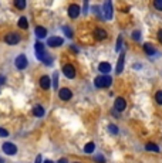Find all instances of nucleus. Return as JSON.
<instances>
[{
	"mask_svg": "<svg viewBox=\"0 0 162 163\" xmlns=\"http://www.w3.org/2000/svg\"><path fill=\"white\" fill-rule=\"evenodd\" d=\"M111 77L110 75H101V77H97L95 80H94V85L97 87V88H107V87L111 85Z\"/></svg>",
	"mask_w": 162,
	"mask_h": 163,
	"instance_id": "f257e3e1",
	"label": "nucleus"
},
{
	"mask_svg": "<svg viewBox=\"0 0 162 163\" xmlns=\"http://www.w3.org/2000/svg\"><path fill=\"white\" fill-rule=\"evenodd\" d=\"M4 41H6L7 44H10V45H16V44L20 43V36L16 34V33H9L7 36L4 37Z\"/></svg>",
	"mask_w": 162,
	"mask_h": 163,
	"instance_id": "f03ea898",
	"label": "nucleus"
},
{
	"mask_svg": "<svg viewBox=\"0 0 162 163\" xmlns=\"http://www.w3.org/2000/svg\"><path fill=\"white\" fill-rule=\"evenodd\" d=\"M14 64H16V68L19 69H24L27 65H29V61H27V57H26L24 54H21V55H19V57L16 58V61H14Z\"/></svg>",
	"mask_w": 162,
	"mask_h": 163,
	"instance_id": "7ed1b4c3",
	"label": "nucleus"
},
{
	"mask_svg": "<svg viewBox=\"0 0 162 163\" xmlns=\"http://www.w3.org/2000/svg\"><path fill=\"white\" fill-rule=\"evenodd\" d=\"M103 10H104V16H105V19L111 20V19H112V3H111V0H105Z\"/></svg>",
	"mask_w": 162,
	"mask_h": 163,
	"instance_id": "20e7f679",
	"label": "nucleus"
},
{
	"mask_svg": "<svg viewBox=\"0 0 162 163\" xmlns=\"http://www.w3.org/2000/svg\"><path fill=\"white\" fill-rule=\"evenodd\" d=\"M2 149H3V152L6 153V155H14V153L17 152L16 145H13L12 142H6V143H3Z\"/></svg>",
	"mask_w": 162,
	"mask_h": 163,
	"instance_id": "39448f33",
	"label": "nucleus"
},
{
	"mask_svg": "<svg viewBox=\"0 0 162 163\" xmlns=\"http://www.w3.org/2000/svg\"><path fill=\"white\" fill-rule=\"evenodd\" d=\"M63 73H64V75H66L67 78H70V80H73V78L75 77V69L71 64L64 65V67H63Z\"/></svg>",
	"mask_w": 162,
	"mask_h": 163,
	"instance_id": "423d86ee",
	"label": "nucleus"
},
{
	"mask_svg": "<svg viewBox=\"0 0 162 163\" xmlns=\"http://www.w3.org/2000/svg\"><path fill=\"white\" fill-rule=\"evenodd\" d=\"M37 58L40 60V61L44 62L46 65H51V62H53V58H51L46 51H40V53H37Z\"/></svg>",
	"mask_w": 162,
	"mask_h": 163,
	"instance_id": "0eeeda50",
	"label": "nucleus"
},
{
	"mask_svg": "<svg viewBox=\"0 0 162 163\" xmlns=\"http://www.w3.org/2000/svg\"><path fill=\"white\" fill-rule=\"evenodd\" d=\"M58 97H60V99H63V101H68V99H71V97H73V92H71L68 88H61V90L58 91Z\"/></svg>",
	"mask_w": 162,
	"mask_h": 163,
	"instance_id": "6e6552de",
	"label": "nucleus"
},
{
	"mask_svg": "<svg viewBox=\"0 0 162 163\" xmlns=\"http://www.w3.org/2000/svg\"><path fill=\"white\" fill-rule=\"evenodd\" d=\"M64 41H63L61 37H50L49 41H47V44L50 45V47H60Z\"/></svg>",
	"mask_w": 162,
	"mask_h": 163,
	"instance_id": "1a4fd4ad",
	"label": "nucleus"
},
{
	"mask_svg": "<svg viewBox=\"0 0 162 163\" xmlns=\"http://www.w3.org/2000/svg\"><path fill=\"white\" fill-rule=\"evenodd\" d=\"M124 61H125V54L120 53V58H118V61H117V69H115L117 74L122 73V69H124Z\"/></svg>",
	"mask_w": 162,
	"mask_h": 163,
	"instance_id": "9d476101",
	"label": "nucleus"
},
{
	"mask_svg": "<svg viewBox=\"0 0 162 163\" xmlns=\"http://www.w3.org/2000/svg\"><path fill=\"white\" fill-rule=\"evenodd\" d=\"M125 106H127V104H125V99L124 98H117L115 102H114V108H115V111H124Z\"/></svg>",
	"mask_w": 162,
	"mask_h": 163,
	"instance_id": "9b49d317",
	"label": "nucleus"
},
{
	"mask_svg": "<svg viewBox=\"0 0 162 163\" xmlns=\"http://www.w3.org/2000/svg\"><path fill=\"white\" fill-rule=\"evenodd\" d=\"M78 14H80V7L77 4H71L68 7V16L71 19H75V17H78Z\"/></svg>",
	"mask_w": 162,
	"mask_h": 163,
	"instance_id": "f8f14e48",
	"label": "nucleus"
},
{
	"mask_svg": "<svg viewBox=\"0 0 162 163\" xmlns=\"http://www.w3.org/2000/svg\"><path fill=\"white\" fill-rule=\"evenodd\" d=\"M51 85V80L50 77H47V75H43L41 78H40V87H41L43 90H49Z\"/></svg>",
	"mask_w": 162,
	"mask_h": 163,
	"instance_id": "ddd939ff",
	"label": "nucleus"
},
{
	"mask_svg": "<svg viewBox=\"0 0 162 163\" xmlns=\"http://www.w3.org/2000/svg\"><path fill=\"white\" fill-rule=\"evenodd\" d=\"M94 36H95L97 40H105V38H107V31H105L104 29H95Z\"/></svg>",
	"mask_w": 162,
	"mask_h": 163,
	"instance_id": "4468645a",
	"label": "nucleus"
},
{
	"mask_svg": "<svg viewBox=\"0 0 162 163\" xmlns=\"http://www.w3.org/2000/svg\"><path fill=\"white\" fill-rule=\"evenodd\" d=\"M98 69H100V73H103V74H110V71H111V64H110V62H101V64L98 65Z\"/></svg>",
	"mask_w": 162,
	"mask_h": 163,
	"instance_id": "2eb2a0df",
	"label": "nucleus"
},
{
	"mask_svg": "<svg viewBox=\"0 0 162 163\" xmlns=\"http://www.w3.org/2000/svg\"><path fill=\"white\" fill-rule=\"evenodd\" d=\"M33 114H34V116L40 118V116H43V115H44V108H43L41 105H36L33 108Z\"/></svg>",
	"mask_w": 162,
	"mask_h": 163,
	"instance_id": "dca6fc26",
	"label": "nucleus"
},
{
	"mask_svg": "<svg viewBox=\"0 0 162 163\" xmlns=\"http://www.w3.org/2000/svg\"><path fill=\"white\" fill-rule=\"evenodd\" d=\"M36 36L38 37V38H44V37L47 36V30L44 29V27H36Z\"/></svg>",
	"mask_w": 162,
	"mask_h": 163,
	"instance_id": "f3484780",
	"label": "nucleus"
},
{
	"mask_svg": "<svg viewBox=\"0 0 162 163\" xmlns=\"http://www.w3.org/2000/svg\"><path fill=\"white\" fill-rule=\"evenodd\" d=\"M144 50H145V53L148 54V55H154V54H155L154 47H152L149 43H145V44H144Z\"/></svg>",
	"mask_w": 162,
	"mask_h": 163,
	"instance_id": "a211bd4d",
	"label": "nucleus"
},
{
	"mask_svg": "<svg viewBox=\"0 0 162 163\" xmlns=\"http://www.w3.org/2000/svg\"><path fill=\"white\" fill-rule=\"evenodd\" d=\"M94 149H95V145H94L92 142H88L87 145L84 146V152H85V153H92Z\"/></svg>",
	"mask_w": 162,
	"mask_h": 163,
	"instance_id": "6ab92c4d",
	"label": "nucleus"
},
{
	"mask_svg": "<svg viewBox=\"0 0 162 163\" xmlns=\"http://www.w3.org/2000/svg\"><path fill=\"white\" fill-rule=\"evenodd\" d=\"M145 149L149 152H159V147L155 145V143H146L145 145Z\"/></svg>",
	"mask_w": 162,
	"mask_h": 163,
	"instance_id": "aec40b11",
	"label": "nucleus"
},
{
	"mask_svg": "<svg viewBox=\"0 0 162 163\" xmlns=\"http://www.w3.org/2000/svg\"><path fill=\"white\" fill-rule=\"evenodd\" d=\"M19 27L20 29H27L29 27V21L26 17H20V20H19Z\"/></svg>",
	"mask_w": 162,
	"mask_h": 163,
	"instance_id": "412c9836",
	"label": "nucleus"
},
{
	"mask_svg": "<svg viewBox=\"0 0 162 163\" xmlns=\"http://www.w3.org/2000/svg\"><path fill=\"white\" fill-rule=\"evenodd\" d=\"M14 6H16L19 10H23L26 7V0H14Z\"/></svg>",
	"mask_w": 162,
	"mask_h": 163,
	"instance_id": "4be33fe9",
	"label": "nucleus"
},
{
	"mask_svg": "<svg viewBox=\"0 0 162 163\" xmlns=\"http://www.w3.org/2000/svg\"><path fill=\"white\" fill-rule=\"evenodd\" d=\"M155 99H157V102H158L159 105H162V91H158L155 94Z\"/></svg>",
	"mask_w": 162,
	"mask_h": 163,
	"instance_id": "5701e85b",
	"label": "nucleus"
},
{
	"mask_svg": "<svg viewBox=\"0 0 162 163\" xmlns=\"http://www.w3.org/2000/svg\"><path fill=\"white\" fill-rule=\"evenodd\" d=\"M108 130H110L112 135H117V133H118V128H117L115 125H108Z\"/></svg>",
	"mask_w": 162,
	"mask_h": 163,
	"instance_id": "b1692460",
	"label": "nucleus"
},
{
	"mask_svg": "<svg viewBox=\"0 0 162 163\" xmlns=\"http://www.w3.org/2000/svg\"><path fill=\"white\" fill-rule=\"evenodd\" d=\"M63 30H64V33H66V36L68 37V38H71V37H73V33H71L70 27H67V26H64V27H63Z\"/></svg>",
	"mask_w": 162,
	"mask_h": 163,
	"instance_id": "393cba45",
	"label": "nucleus"
},
{
	"mask_svg": "<svg viewBox=\"0 0 162 163\" xmlns=\"http://www.w3.org/2000/svg\"><path fill=\"white\" fill-rule=\"evenodd\" d=\"M154 6L155 9H158V10L162 12V0H154Z\"/></svg>",
	"mask_w": 162,
	"mask_h": 163,
	"instance_id": "a878e982",
	"label": "nucleus"
},
{
	"mask_svg": "<svg viewBox=\"0 0 162 163\" xmlns=\"http://www.w3.org/2000/svg\"><path fill=\"white\" fill-rule=\"evenodd\" d=\"M40 51H44V45L41 43H37L36 44V53H40Z\"/></svg>",
	"mask_w": 162,
	"mask_h": 163,
	"instance_id": "bb28decb",
	"label": "nucleus"
},
{
	"mask_svg": "<svg viewBox=\"0 0 162 163\" xmlns=\"http://www.w3.org/2000/svg\"><path fill=\"white\" fill-rule=\"evenodd\" d=\"M9 135V132L6 129H3V128H0V136H3V138H6Z\"/></svg>",
	"mask_w": 162,
	"mask_h": 163,
	"instance_id": "cd10ccee",
	"label": "nucleus"
},
{
	"mask_svg": "<svg viewBox=\"0 0 162 163\" xmlns=\"http://www.w3.org/2000/svg\"><path fill=\"white\" fill-rule=\"evenodd\" d=\"M139 37H141V34H139V31H134V34H132V38L134 40H139Z\"/></svg>",
	"mask_w": 162,
	"mask_h": 163,
	"instance_id": "c85d7f7f",
	"label": "nucleus"
},
{
	"mask_svg": "<svg viewBox=\"0 0 162 163\" xmlns=\"http://www.w3.org/2000/svg\"><path fill=\"white\" fill-rule=\"evenodd\" d=\"M121 43H122V38H121V37H118V40H117V51H120Z\"/></svg>",
	"mask_w": 162,
	"mask_h": 163,
	"instance_id": "c756f323",
	"label": "nucleus"
},
{
	"mask_svg": "<svg viewBox=\"0 0 162 163\" xmlns=\"http://www.w3.org/2000/svg\"><path fill=\"white\" fill-rule=\"evenodd\" d=\"M94 159H95V162H100V163H105L104 158H101V156H95V158H94Z\"/></svg>",
	"mask_w": 162,
	"mask_h": 163,
	"instance_id": "7c9ffc66",
	"label": "nucleus"
},
{
	"mask_svg": "<svg viewBox=\"0 0 162 163\" xmlns=\"http://www.w3.org/2000/svg\"><path fill=\"white\" fill-rule=\"evenodd\" d=\"M57 81H58V74H54V87H57Z\"/></svg>",
	"mask_w": 162,
	"mask_h": 163,
	"instance_id": "2f4dec72",
	"label": "nucleus"
},
{
	"mask_svg": "<svg viewBox=\"0 0 162 163\" xmlns=\"http://www.w3.org/2000/svg\"><path fill=\"white\" fill-rule=\"evenodd\" d=\"M87 7H88V0H84V13H87Z\"/></svg>",
	"mask_w": 162,
	"mask_h": 163,
	"instance_id": "473e14b6",
	"label": "nucleus"
},
{
	"mask_svg": "<svg viewBox=\"0 0 162 163\" xmlns=\"http://www.w3.org/2000/svg\"><path fill=\"white\" fill-rule=\"evenodd\" d=\"M158 40H159V43L162 44V30H159L158 31Z\"/></svg>",
	"mask_w": 162,
	"mask_h": 163,
	"instance_id": "72a5a7b5",
	"label": "nucleus"
},
{
	"mask_svg": "<svg viewBox=\"0 0 162 163\" xmlns=\"http://www.w3.org/2000/svg\"><path fill=\"white\" fill-rule=\"evenodd\" d=\"M36 163H41V156H40V155L37 156V159H36Z\"/></svg>",
	"mask_w": 162,
	"mask_h": 163,
	"instance_id": "f704fd0d",
	"label": "nucleus"
},
{
	"mask_svg": "<svg viewBox=\"0 0 162 163\" xmlns=\"http://www.w3.org/2000/svg\"><path fill=\"white\" fill-rule=\"evenodd\" d=\"M58 163H68V162H67V159H60Z\"/></svg>",
	"mask_w": 162,
	"mask_h": 163,
	"instance_id": "c9c22d12",
	"label": "nucleus"
},
{
	"mask_svg": "<svg viewBox=\"0 0 162 163\" xmlns=\"http://www.w3.org/2000/svg\"><path fill=\"white\" fill-rule=\"evenodd\" d=\"M3 82H4V77L3 75H0V84H3Z\"/></svg>",
	"mask_w": 162,
	"mask_h": 163,
	"instance_id": "e433bc0d",
	"label": "nucleus"
},
{
	"mask_svg": "<svg viewBox=\"0 0 162 163\" xmlns=\"http://www.w3.org/2000/svg\"><path fill=\"white\" fill-rule=\"evenodd\" d=\"M44 163H53V162H51V160H46V162H44Z\"/></svg>",
	"mask_w": 162,
	"mask_h": 163,
	"instance_id": "4c0bfd02",
	"label": "nucleus"
},
{
	"mask_svg": "<svg viewBox=\"0 0 162 163\" xmlns=\"http://www.w3.org/2000/svg\"><path fill=\"white\" fill-rule=\"evenodd\" d=\"M75 163H80V162H75Z\"/></svg>",
	"mask_w": 162,
	"mask_h": 163,
	"instance_id": "58836bf2",
	"label": "nucleus"
}]
</instances>
